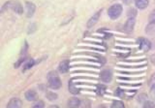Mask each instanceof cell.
<instances>
[{
	"instance_id": "6da1fadb",
	"label": "cell",
	"mask_w": 155,
	"mask_h": 108,
	"mask_svg": "<svg viewBox=\"0 0 155 108\" xmlns=\"http://www.w3.org/2000/svg\"><path fill=\"white\" fill-rule=\"evenodd\" d=\"M47 79L48 86L54 90H58L62 86V82L58 73L56 71H50L47 73Z\"/></svg>"
},
{
	"instance_id": "7a4b0ae2",
	"label": "cell",
	"mask_w": 155,
	"mask_h": 108,
	"mask_svg": "<svg viewBox=\"0 0 155 108\" xmlns=\"http://www.w3.org/2000/svg\"><path fill=\"white\" fill-rule=\"evenodd\" d=\"M123 11V7L120 4H114L110 6L108 10V15L111 19H117Z\"/></svg>"
},
{
	"instance_id": "3957f363",
	"label": "cell",
	"mask_w": 155,
	"mask_h": 108,
	"mask_svg": "<svg viewBox=\"0 0 155 108\" xmlns=\"http://www.w3.org/2000/svg\"><path fill=\"white\" fill-rule=\"evenodd\" d=\"M137 44L139 49L143 52L148 51L151 47V42L148 39L143 37L139 38L137 39Z\"/></svg>"
},
{
	"instance_id": "277c9868",
	"label": "cell",
	"mask_w": 155,
	"mask_h": 108,
	"mask_svg": "<svg viewBox=\"0 0 155 108\" xmlns=\"http://www.w3.org/2000/svg\"><path fill=\"white\" fill-rule=\"evenodd\" d=\"M4 7H5V8L10 7L15 12L20 15L22 14L24 11L22 5L20 2H8L4 5Z\"/></svg>"
},
{
	"instance_id": "5b68a950",
	"label": "cell",
	"mask_w": 155,
	"mask_h": 108,
	"mask_svg": "<svg viewBox=\"0 0 155 108\" xmlns=\"http://www.w3.org/2000/svg\"><path fill=\"white\" fill-rule=\"evenodd\" d=\"M136 23V19L134 17H129L127 21L125 22L124 26V29L125 32L127 33H131Z\"/></svg>"
},
{
	"instance_id": "8992f818",
	"label": "cell",
	"mask_w": 155,
	"mask_h": 108,
	"mask_svg": "<svg viewBox=\"0 0 155 108\" xmlns=\"http://www.w3.org/2000/svg\"><path fill=\"white\" fill-rule=\"evenodd\" d=\"M36 10V5L30 1L25 2V15L27 18H31L35 13Z\"/></svg>"
},
{
	"instance_id": "52a82bcc",
	"label": "cell",
	"mask_w": 155,
	"mask_h": 108,
	"mask_svg": "<svg viewBox=\"0 0 155 108\" xmlns=\"http://www.w3.org/2000/svg\"><path fill=\"white\" fill-rule=\"evenodd\" d=\"M102 8L100 9L98 12H97L96 13H95L90 19L88 21L87 23V27L88 28H91L93 26H94L95 25V24L98 21L99 19V17L101 16V12H102Z\"/></svg>"
},
{
	"instance_id": "ba28073f",
	"label": "cell",
	"mask_w": 155,
	"mask_h": 108,
	"mask_svg": "<svg viewBox=\"0 0 155 108\" xmlns=\"http://www.w3.org/2000/svg\"><path fill=\"white\" fill-rule=\"evenodd\" d=\"M100 78L102 81L104 83H110L112 79V72L110 70L106 69L101 72L100 74Z\"/></svg>"
},
{
	"instance_id": "9c48e42d",
	"label": "cell",
	"mask_w": 155,
	"mask_h": 108,
	"mask_svg": "<svg viewBox=\"0 0 155 108\" xmlns=\"http://www.w3.org/2000/svg\"><path fill=\"white\" fill-rule=\"evenodd\" d=\"M22 103L18 98H13L8 103L7 107L8 108H19L21 107Z\"/></svg>"
},
{
	"instance_id": "30bf717a",
	"label": "cell",
	"mask_w": 155,
	"mask_h": 108,
	"mask_svg": "<svg viewBox=\"0 0 155 108\" xmlns=\"http://www.w3.org/2000/svg\"><path fill=\"white\" fill-rule=\"evenodd\" d=\"M69 67H70V66H69V61L67 60V59L63 60L59 64L58 70L61 73H67L68 71Z\"/></svg>"
},
{
	"instance_id": "8fae6325",
	"label": "cell",
	"mask_w": 155,
	"mask_h": 108,
	"mask_svg": "<svg viewBox=\"0 0 155 108\" xmlns=\"http://www.w3.org/2000/svg\"><path fill=\"white\" fill-rule=\"evenodd\" d=\"M134 4L136 7L138 9L143 10L148 7L149 4V1L148 0H134Z\"/></svg>"
},
{
	"instance_id": "7c38bea8",
	"label": "cell",
	"mask_w": 155,
	"mask_h": 108,
	"mask_svg": "<svg viewBox=\"0 0 155 108\" xmlns=\"http://www.w3.org/2000/svg\"><path fill=\"white\" fill-rule=\"evenodd\" d=\"M80 104H81L80 100L76 97H72V98H70L67 103L68 106L69 107H71V108L78 107L79 106Z\"/></svg>"
},
{
	"instance_id": "4fadbf2b",
	"label": "cell",
	"mask_w": 155,
	"mask_h": 108,
	"mask_svg": "<svg viewBox=\"0 0 155 108\" xmlns=\"http://www.w3.org/2000/svg\"><path fill=\"white\" fill-rule=\"evenodd\" d=\"M36 92L33 90H28L25 93V97L28 101H33L36 98Z\"/></svg>"
},
{
	"instance_id": "5bb4252c",
	"label": "cell",
	"mask_w": 155,
	"mask_h": 108,
	"mask_svg": "<svg viewBox=\"0 0 155 108\" xmlns=\"http://www.w3.org/2000/svg\"><path fill=\"white\" fill-rule=\"evenodd\" d=\"M69 91L73 95H76L79 92V89L74 86V83L71 81H70L69 82Z\"/></svg>"
},
{
	"instance_id": "9a60e30c",
	"label": "cell",
	"mask_w": 155,
	"mask_h": 108,
	"mask_svg": "<svg viewBox=\"0 0 155 108\" xmlns=\"http://www.w3.org/2000/svg\"><path fill=\"white\" fill-rule=\"evenodd\" d=\"M148 23L150 24H155V8L151 11L148 15Z\"/></svg>"
},
{
	"instance_id": "2e32d148",
	"label": "cell",
	"mask_w": 155,
	"mask_h": 108,
	"mask_svg": "<svg viewBox=\"0 0 155 108\" xmlns=\"http://www.w3.org/2000/svg\"><path fill=\"white\" fill-rule=\"evenodd\" d=\"M106 87L102 84H99L96 87V93L99 95H103L105 93Z\"/></svg>"
},
{
	"instance_id": "e0dca14e",
	"label": "cell",
	"mask_w": 155,
	"mask_h": 108,
	"mask_svg": "<svg viewBox=\"0 0 155 108\" xmlns=\"http://www.w3.org/2000/svg\"><path fill=\"white\" fill-rule=\"evenodd\" d=\"M58 95L53 92L49 91L46 93V98L50 101H54L58 98Z\"/></svg>"
},
{
	"instance_id": "ac0fdd59",
	"label": "cell",
	"mask_w": 155,
	"mask_h": 108,
	"mask_svg": "<svg viewBox=\"0 0 155 108\" xmlns=\"http://www.w3.org/2000/svg\"><path fill=\"white\" fill-rule=\"evenodd\" d=\"M111 107L112 108H124V104L122 101L114 100V101H113Z\"/></svg>"
},
{
	"instance_id": "d6986e66",
	"label": "cell",
	"mask_w": 155,
	"mask_h": 108,
	"mask_svg": "<svg viewBox=\"0 0 155 108\" xmlns=\"http://www.w3.org/2000/svg\"><path fill=\"white\" fill-rule=\"evenodd\" d=\"M35 61L32 59H30V61H28L24 64V66L23 67V70H26L30 69L35 65Z\"/></svg>"
},
{
	"instance_id": "ffe728a7",
	"label": "cell",
	"mask_w": 155,
	"mask_h": 108,
	"mask_svg": "<svg viewBox=\"0 0 155 108\" xmlns=\"http://www.w3.org/2000/svg\"><path fill=\"white\" fill-rule=\"evenodd\" d=\"M143 107L145 108H153L155 107V103L150 100H146L143 104Z\"/></svg>"
},
{
	"instance_id": "44dd1931",
	"label": "cell",
	"mask_w": 155,
	"mask_h": 108,
	"mask_svg": "<svg viewBox=\"0 0 155 108\" xmlns=\"http://www.w3.org/2000/svg\"><path fill=\"white\" fill-rule=\"evenodd\" d=\"M44 106H45L44 103L41 100H39V101H35L33 104L32 107H34V108H42V107H44Z\"/></svg>"
},
{
	"instance_id": "7402d4cb",
	"label": "cell",
	"mask_w": 155,
	"mask_h": 108,
	"mask_svg": "<svg viewBox=\"0 0 155 108\" xmlns=\"http://www.w3.org/2000/svg\"><path fill=\"white\" fill-rule=\"evenodd\" d=\"M150 96L151 98L154 100L155 101V83H154L151 88H150Z\"/></svg>"
},
{
	"instance_id": "603a6c76",
	"label": "cell",
	"mask_w": 155,
	"mask_h": 108,
	"mask_svg": "<svg viewBox=\"0 0 155 108\" xmlns=\"http://www.w3.org/2000/svg\"><path fill=\"white\" fill-rule=\"evenodd\" d=\"M147 99V95L145 93H141L137 97V100L140 103H144Z\"/></svg>"
},
{
	"instance_id": "cb8c5ba5",
	"label": "cell",
	"mask_w": 155,
	"mask_h": 108,
	"mask_svg": "<svg viewBox=\"0 0 155 108\" xmlns=\"http://www.w3.org/2000/svg\"><path fill=\"white\" fill-rule=\"evenodd\" d=\"M137 15V10L135 8H131L130 9H129V10L128 11V16L129 17H134L136 16Z\"/></svg>"
},
{
	"instance_id": "d4e9b609",
	"label": "cell",
	"mask_w": 155,
	"mask_h": 108,
	"mask_svg": "<svg viewBox=\"0 0 155 108\" xmlns=\"http://www.w3.org/2000/svg\"><path fill=\"white\" fill-rule=\"evenodd\" d=\"M28 44L26 41L24 42V45L22 47V49H21V55H25L28 50Z\"/></svg>"
},
{
	"instance_id": "484cf974",
	"label": "cell",
	"mask_w": 155,
	"mask_h": 108,
	"mask_svg": "<svg viewBox=\"0 0 155 108\" xmlns=\"http://www.w3.org/2000/svg\"><path fill=\"white\" fill-rule=\"evenodd\" d=\"M114 95L118 97H122L124 95V90H122L120 88H118L115 90Z\"/></svg>"
},
{
	"instance_id": "4316f807",
	"label": "cell",
	"mask_w": 155,
	"mask_h": 108,
	"mask_svg": "<svg viewBox=\"0 0 155 108\" xmlns=\"http://www.w3.org/2000/svg\"><path fill=\"white\" fill-rule=\"evenodd\" d=\"M25 60V57H22V58H21L20 59H19L15 62V64H14V67H15V68L19 67L21 66V64Z\"/></svg>"
},
{
	"instance_id": "83f0119b",
	"label": "cell",
	"mask_w": 155,
	"mask_h": 108,
	"mask_svg": "<svg viewBox=\"0 0 155 108\" xmlns=\"http://www.w3.org/2000/svg\"><path fill=\"white\" fill-rule=\"evenodd\" d=\"M36 30V25L35 24H31L28 27V33H32Z\"/></svg>"
},
{
	"instance_id": "f1b7e54d",
	"label": "cell",
	"mask_w": 155,
	"mask_h": 108,
	"mask_svg": "<svg viewBox=\"0 0 155 108\" xmlns=\"http://www.w3.org/2000/svg\"><path fill=\"white\" fill-rule=\"evenodd\" d=\"M151 61L155 65V53L151 56Z\"/></svg>"
},
{
	"instance_id": "f546056e",
	"label": "cell",
	"mask_w": 155,
	"mask_h": 108,
	"mask_svg": "<svg viewBox=\"0 0 155 108\" xmlns=\"http://www.w3.org/2000/svg\"><path fill=\"white\" fill-rule=\"evenodd\" d=\"M133 0H123V2L126 5H130L133 2Z\"/></svg>"
},
{
	"instance_id": "4dcf8cb0",
	"label": "cell",
	"mask_w": 155,
	"mask_h": 108,
	"mask_svg": "<svg viewBox=\"0 0 155 108\" xmlns=\"http://www.w3.org/2000/svg\"><path fill=\"white\" fill-rule=\"evenodd\" d=\"M153 80H155V73L151 76V77L150 78V81H153Z\"/></svg>"
}]
</instances>
